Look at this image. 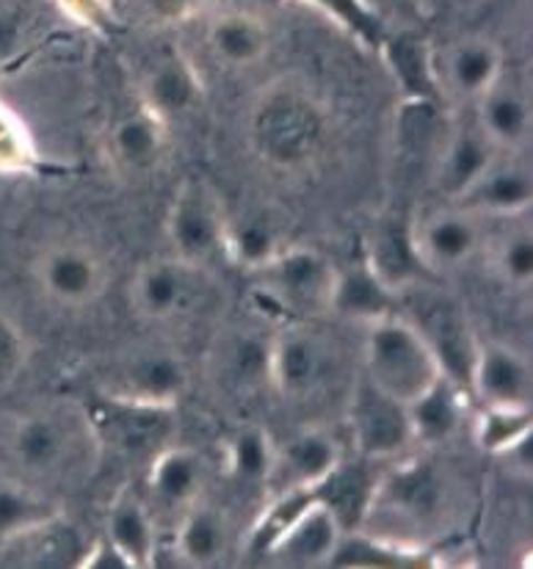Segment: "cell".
Returning a JSON list of instances; mask_svg holds the SVG:
<instances>
[{"mask_svg": "<svg viewBox=\"0 0 533 569\" xmlns=\"http://www.w3.org/2000/svg\"><path fill=\"white\" fill-rule=\"evenodd\" d=\"M313 503V492L310 489H280V498L274 500L269 511L260 517L258 528L252 533V553L265 556L271 550V545L293 526L299 515H302L308 506Z\"/></svg>", "mask_w": 533, "mask_h": 569, "instance_id": "39", "label": "cell"}, {"mask_svg": "<svg viewBox=\"0 0 533 569\" xmlns=\"http://www.w3.org/2000/svg\"><path fill=\"white\" fill-rule=\"evenodd\" d=\"M368 3H371L373 9L384 17V20H388L390 11H410L412 9V0H368Z\"/></svg>", "mask_w": 533, "mask_h": 569, "instance_id": "47", "label": "cell"}, {"mask_svg": "<svg viewBox=\"0 0 533 569\" xmlns=\"http://www.w3.org/2000/svg\"><path fill=\"white\" fill-rule=\"evenodd\" d=\"M208 483V465L200 451L183 446H167L152 457L150 489L163 506L185 511L202 500Z\"/></svg>", "mask_w": 533, "mask_h": 569, "instance_id": "25", "label": "cell"}, {"mask_svg": "<svg viewBox=\"0 0 533 569\" xmlns=\"http://www.w3.org/2000/svg\"><path fill=\"white\" fill-rule=\"evenodd\" d=\"M310 6L338 22L345 33L356 39L365 48L379 50L382 39L388 37V20L373 9L368 0H308Z\"/></svg>", "mask_w": 533, "mask_h": 569, "instance_id": "37", "label": "cell"}, {"mask_svg": "<svg viewBox=\"0 0 533 569\" xmlns=\"http://www.w3.org/2000/svg\"><path fill=\"white\" fill-rule=\"evenodd\" d=\"M76 426L56 415H31L17 423L11 435V453L17 465L33 476L64 470L76 457Z\"/></svg>", "mask_w": 533, "mask_h": 569, "instance_id": "16", "label": "cell"}, {"mask_svg": "<svg viewBox=\"0 0 533 569\" xmlns=\"http://www.w3.org/2000/svg\"><path fill=\"white\" fill-rule=\"evenodd\" d=\"M276 468V446L260 426H241L227 440V470L241 487H269Z\"/></svg>", "mask_w": 533, "mask_h": 569, "instance_id": "33", "label": "cell"}, {"mask_svg": "<svg viewBox=\"0 0 533 569\" xmlns=\"http://www.w3.org/2000/svg\"><path fill=\"white\" fill-rule=\"evenodd\" d=\"M376 489L379 476L373 473L368 459L360 457V462H345L343 457L338 462V468L323 478L319 487L310 489V492L338 520L340 531L354 533L365 528L373 498H376Z\"/></svg>", "mask_w": 533, "mask_h": 569, "instance_id": "17", "label": "cell"}, {"mask_svg": "<svg viewBox=\"0 0 533 569\" xmlns=\"http://www.w3.org/2000/svg\"><path fill=\"white\" fill-rule=\"evenodd\" d=\"M503 156L495 144L484 136V130L473 122L447 128L440 152L434 158V180L447 202H459L481 174Z\"/></svg>", "mask_w": 533, "mask_h": 569, "instance_id": "12", "label": "cell"}, {"mask_svg": "<svg viewBox=\"0 0 533 569\" xmlns=\"http://www.w3.org/2000/svg\"><path fill=\"white\" fill-rule=\"evenodd\" d=\"M442 503H445V481H442V476L431 465L415 462L404 465L393 476L379 478L371 515L388 511V515L399 517L401 522L426 526L440 515Z\"/></svg>", "mask_w": 533, "mask_h": 569, "instance_id": "13", "label": "cell"}, {"mask_svg": "<svg viewBox=\"0 0 533 569\" xmlns=\"http://www.w3.org/2000/svg\"><path fill=\"white\" fill-rule=\"evenodd\" d=\"M338 373L332 343L310 327H288L269 340V381L288 401H310Z\"/></svg>", "mask_w": 533, "mask_h": 569, "instance_id": "4", "label": "cell"}, {"mask_svg": "<svg viewBox=\"0 0 533 569\" xmlns=\"http://www.w3.org/2000/svg\"><path fill=\"white\" fill-rule=\"evenodd\" d=\"M365 329V346H362L365 377L362 379L371 381L376 390L388 392L401 403H412L445 377L429 340L418 332L410 318L401 316V310Z\"/></svg>", "mask_w": 533, "mask_h": 569, "instance_id": "2", "label": "cell"}, {"mask_svg": "<svg viewBox=\"0 0 533 569\" xmlns=\"http://www.w3.org/2000/svg\"><path fill=\"white\" fill-rule=\"evenodd\" d=\"M440 89H447L464 102H475L503 76V53L492 39L464 37L436 61Z\"/></svg>", "mask_w": 533, "mask_h": 569, "instance_id": "18", "label": "cell"}, {"mask_svg": "<svg viewBox=\"0 0 533 569\" xmlns=\"http://www.w3.org/2000/svg\"><path fill=\"white\" fill-rule=\"evenodd\" d=\"M384 64L393 72L395 83L406 100H440V76H436V56L426 37L412 28L388 31L379 44Z\"/></svg>", "mask_w": 533, "mask_h": 569, "instance_id": "23", "label": "cell"}, {"mask_svg": "<svg viewBox=\"0 0 533 569\" xmlns=\"http://www.w3.org/2000/svg\"><path fill=\"white\" fill-rule=\"evenodd\" d=\"M227 213L219 193L205 180H185L174 193L167 213V238L174 258L208 269L219 252H224Z\"/></svg>", "mask_w": 533, "mask_h": 569, "instance_id": "5", "label": "cell"}, {"mask_svg": "<svg viewBox=\"0 0 533 569\" xmlns=\"http://www.w3.org/2000/svg\"><path fill=\"white\" fill-rule=\"evenodd\" d=\"M473 106V119L486 139L506 156H523L531 139V100L525 87L501 76Z\"/></svg>", "mask_w": 533, "mask_h": 569, "instance_id": "14", "label": "cell"}, {"mask_svg": "<svg viewBox=\"0 0 533 569\" xmlns=\"http://www.w3.org/2000/svg\"><path fill=\"white\" fill-rule=\"evenodd\" d=\"M404 293L412 296L410 310L418 312V316L404 318H410L418 327V332L429 340L431 351L440 360L445 377L456 381V385H467L470 362H473L475 346L479 343L470 338L473 332H470L467 316L462 312V307L447 299V296L429 293L421 284H412Z\"/></svg>", "mask_w": 533, "mask_h": 569, "instance_id": "7", "label": "cell"}, {"mask_svg": "<svg viewBox=\"0 0 533 569\" xmlns=\"http://www.w3.org/2000/svg\"><path fill=\"white\" fill-rule=\"evenodd\" d=\"M9 545H26L28 565L37 567H81L89 550L76 528L64 526V517H56Z\"/></svg>", "mask_w": 533, "mask_h": 569, "instance_id": "35", "label": "cell"}, {"mask_svg": "<svg viewBox=\"0 0 533 569\" xmlns=\"http://www.w3.org/2000/svg\"><path fill=\"white\" fill-rule=\"evenodd\" d=\"M533 183L529 163L520 156H497V161L479 178V183L464 193L462 208L479 216H517L531 208Z\"/></svg>", "mask_w": 533, "mask_h": 569, "instance_id": "19", "label": "cell"}, {"mask_svg": "<svg viewBox=\"0 0 533 569\" xmlns=\"http://www.w3.org/2000/svg\"><path fill=\"white\" fill-rule=\"evenodd\" d=\"M81 567L83 569H133L128 565V559H124V556L113 548L111 539L108 537L100 539V542H94L92 548L87 550Z\"/></svg>", "mask_w": 533, "mask_h": 569, "instance_id": "44", "label": "cell"}, {"mask_svg": "<svg viewBox=\"0 0 533 569\" xmlns=\"http://www.w3.org/2000/svg\"><path fill=\"white\" fill-rule=\"evenodd\" d=\"M111 152L117 163L130 172H150L167 152V128L163 119L141 108L119 119L111 130Z\"/></svg>", "mask_w": 533, "mask_h": 569, "instance_id": "30", "label": "cell"}, {"mask_svg": "<svg viewBox=\"0 0 533 569\" xmlns=\"http://www.w3.org/2000/svg\"><path fill=\"white\" fill-rule=\"evenodd\" d=\"M340 459H343V446L332 431L304 429L285 448H276L271 483H280L282 489H313L338 468Z\"/></svg>", "mask_w": 533, "mask_h": 569, "instance_id": "22", "label": "cell"}, {"mask_svg": "<svg viewBox=\"0 0 533 569\" xmlns=\"http://www.w3.org/2000/svg\"><path fill=\"white\" fill-rule=\"evenodd\" d=\"M412 423V437L421 446H440L447 437L456 435L464 418V396L462 385L453 379L442 377L436 385H431L421 398L406 403Z\"/></svg>", "mask_w": 533, "mask_h": 569, "instance_id": "29", "label": "cell"}, {"mask_svg": "<svg viewBox=\"0 0 533 569\" xmlns=\"http://www.w3.org/2000/svg\"><path fill=\"white\" fill-rule=\"evenodd\" d=\"M169 420H172V409L113 396L103 409L100 426L117 451L128 457H155L161 448H167L169 435H172Z\"/></svg>", "mask_w": 533, "mask_h": 569, "instance_id": "15", "label": "cell"}, {"mask_svg": "<svg viewBox=\"0 0 533 569\" xmlns=\"http://www.w3.org/2000/svg\"><path fill=\"white\" fill-rule=\"evenodd\" d=\"M467 387L484 407L531 409V366L523 351L509 343L490 340L475 346Z\"/></svg>", "mask_w": 533, "mask_h": 569, "instance_id": "11", "label": "cell"}, {"mask_svg": "<svg viewBox=\"0 0 533 569\" xmlns=\"http://www.w3.org/2000/svg\"><path fill=\"white\" fill-rule=\"evenodd\" d=\"M31 144L14 113L0 102V172H22L31 167Z\"/></svg>", "mask_w": 533, "mask_h": 569, "instance_id": "41", "label": "cell"}, {"mask_svg": "<svg viewBox=\"0 0 533 569\" xmlns=\"http://www.w3.org/2000/svg\"><path fill=\"white\" fill-rule=\"evenodd\" d=\"M141 94H144L147 111L167 122L172 117H183L200 102L202 83L189 61H183L180 56H169L147 72Z\"/></svg>", "mask_w": 533, "mask_h": 569, "instance_id": "28", "label": "cell"}, {"mask_svg": "<svg viewBox=\"0 0 533 569\" xmlns=\"http://www.w3.org/2000/svg\"><path fill=\"white\" fill-rule=\"evenodd\" d=\"M343 531L338 520L313 498V503L293 520V526L271 545L269 553L288 567L329 565L338 550Z\"/></svg>", "mask_w": 533, "mask_h": 569, "instance_id": "24", "label": "cell"}, {"mask_svg": "<svg viewBox=\"0 0 533 569\" xmlns=\"http://www.w3.org/2000/svg\"><path fill=\"white\" fill-rule=\"evenodd\" d=\"M531 435V409H501V407H486L484 418L475 426V437L484 451L497 453L520 442L523 437Z\"/></svg>", "mask_w": 533, "mask_h": 569, "instance_id": "40", "label": "cell"}, {"mask_svg": "<svg viewBox=\"0 0 533 569\" xmlns=\"http://www.w3.org/2000/svg\"><path fill=\"white\" fill-rule=\"evenodd\" d=\"M59 3L64 6V9H70L76 17H81V20L92 22V26L103 22L105 17L103 0H59Z\"/></svg>", "mask_w": 533, "mask_h": 569, "instance_id": "45", "label": "cell"}, {"mask_svg": "<svg viewBox=\"0 0 533 569\" xmlns=\"http://www.w3.org/2000/svg\"><path fill=\"white\" fill-rule=\"evenodd\" d=\"M230 366L238 381H269V340L241 338L230 351Z\"/></svg>", "mask_w": 533, "mask_h": 569, "instance_id": "42", "label": "cell"}, {"mask_svg": "<svg viewBox=\"0 0 533 569\" xmlns=\"http://www.w3.org/2000/svg\"><path fill=\"white\" fill-rule=\"evenodd\" d=\"M230 545V526L227 517L213 506L197 500L180 517L174 533V553L189 567H213L224 559Z\"/></svg>", "mask_w": 533, "mask_h": 569, "instance_id": "27", "label": "cell"}, {"mask_svg": "<svg viewBox=\"0 0 533 569\" xmlns=\"http://www.w3.org/2000/svg\"><path fill=\"white\" fill-rule=\"evenodd\" d=\"M395 312H399V293H393L388 284L379 280V274L365 260L345 266V269L338 266L332 301H329V316L371 327V323L395 316Z\"/></svg>", "mask_w": 533, "mask_h": 569, "instance_id": "20", "label": "cell"}, {"mask_svg": "<svg viewBox=\"0 0 533 569\" xmlns=\"http://www.w3.org/2000/svg\"><path fill=\"white\" fill-rule=\"evenodd\" d=\"M28 362V346L20 329L0 316V387H9Z\"/></svg>", "mask_w": 533, "mask_h": 569, "instance_id": "43", "label": "cell"}, {"mask_svg": "<svg viewBox=\"0 0 533 569\" xmlns=\"http://www.w3.org/2000/svg\"><path fill=\"white\" fill-rule=\"evenodd\" d=\"M481 219L484 216H479L475 210L447 202L445 208L415 221L412 243H415L423 269L431 274H442V271H453L470 263L486 247Z\"/></svg>", "mask_w": 533, "mask_h": 569, "instance_id": "9", "label": "cell"}, {"mask_svg": "<svg viewBox=\"0 0 533 569\" xmlns=\"http://www.w3.org/2000/svg\"><path fill=\"white\" fill-rule=\"evenodd\" d=\"M326 108L299 78H280L258 94L249 117L254 152L282 172L310 167L326 141Z\"/></svg>", "mask_w": 533, "mask_h": 569, "instance_id": "1", "label": "cell"}, {"mask_svg": "<svg viewBox=\"0 0 533 569\" xmlns=\"http://www.w3.org/2000/svg\"><path fill=\"white\" fill-rule=\"evenodd\" d=\"M492 271L512 288H525L533 280V238L529 227L506 232L492 243Z\"/></svg>", "mask_w": 533, "mask_h": 569, "instance_id": "38", "label": "cell"}, {"mask_svg": "<svg viewBox=\"0 0 533 569\" xmlns=\"http://www.w3.org/2000/svg\"><path fill=\"white\" fill-rule=\"evenodd\" d=\"M280 249L276 227L271 224L269 216L247 213L243 219H227L224 252H230L232 260L241 263L243 269L254 271L265 260L274 258Z\"/></svg>", "mask_w": 533, "mask_h": 569, "instance_id": "36", "label": "cell"}, {"mask_svg": "<svg viewBox=\"0 0 533 569\" xmlns=\"http://www.w3.org/2000/svg\"><path fill=\"white\" fill-rule=\"evenodd\" d=\"M105 537L133 569L152 567V561H155V522H152L150 509L139 498L124 495L113 503L111 515H108Z\"/></svg>", "mask_w": 533, "mask_h": 569, "instance_id": "31", "label": "cell"}, {"mask_svg": "<svg viewBox=\"0 0 533 569\" xmlns=\"http://www.w3.org/2000/svg\"><path fill=\"white\" fill-rule=\"evenodd\" d=\"M338 263L313 247H282L274 258L252 271L258 293H263L280 310L302 318H319L329 312Z\"/></svg>", "mask_w": 533, "mask_h": 569, "instance_id": "3", "label": "cell"}, {"mask_svg": "<svg viewBox=\"0 0 533 569\" xmlns=\"http://www.w3.org/2000/svg\"><path fill=\"white\" fill-rule=\"evenodd\" d=\"M208 44L221 61L232 67H252L269 53V28L243 11L215 17L208 28Z\"/></svg>", "mask_w": 533, "mask_h": 569, "instance_id": "32", "label": "cell"}, {"mask_svg": "<svg viewBox=\"0 0 533 569\" xmlns=\"http://www.w3.org/2000/svg\"><path fill=\"white\" fill-rule=\"evenodd\" d=\"M17 31H20V22H17V17L3 14V11H0V53H6V50L14 48Z\"/></svg>", "mask_w": 533, "mask_h": 569, "instance_id": "46", "label": "cell"}, {"mask_svg": "<svg viewBox=\"0 0 533 569\" xmlns=\"http://www.w3.org/2000/svg\"><path fill=\"white\" fill-rule=\"evenodd\" d=\"M349 429L356 453L368 462L393 459L415 446L406 403L376 390L368 379H362L351 392Z\"/></svg>", "mask_w": 533, "mask_h": 569, "instance_id": "6", "label": "cell"}, {"mask_svg": "<svg viewBox=\"0 0 533 569\" xmlns=\"http://www.w3.org/2000/svg\"><path fill=\"white\" fill-rule=\"evenodd\" d=\"M365 263L393 293H404L412 284H421V274L426 271L412 243V224H401V221L379 224L373 230Z\"/></svg>", "mask_w": 533, "mask_h": 569, "instance_id": "26", "label": "cell"}, {"mask_svg": "<svg viewBox=\"0 0 533 569\" xmlns=\"http://www.w3.org/2000/svg\"><path fill=\"white\" fill-rule=\"evenodd\" d=\"M202 293V269L180 258H155L135 271L130 305L144 321L167 323L185 316Z\"/></svg>", "mask_w": 533, "mask_h": 569, "instance_id": "10", "label": "cell"}, {"mask_svg": "<svg viewBox=\"0 0 533 569\" xmlns=\"http://www.w3.org/2000/svg\"><path fill=\"white\" fill-rule=\"evenodd\" d=\"M61 517V506L37 489L14 481H0V545H9L44 522Z\"/></svg>", "mask_w": 533, "mask_h": 569, "instance_id": "34", "label": "cell"}, {"mask_svg": "<svg viewBox=\"0 0 533 569\" xmlns=\"http://www.w3.org/2000/svg\"><path fill=\"white\" fill-rule=\"evenodd\" d=\"M39 290L59 307H89L103 296L108 269L100 252L89 243L64 241L44 249L33 263Z\"/></svg>", "mask_w": 533, "mask_h": 569, "instance_id": "8", "label": "cell"}, {"mask_svg": "<svg viewBox=\"0 0 533 569\" xmlns=\"http://www.w3.org/2000/svg\"><path fill=\"white\" fill-rule=\"evenodd\" d=\"M185 390H189V368L174 351H144L124 366L117 398L172 409Z\"/></svg>", "mask_w": 533, "mask_h": 569, "instance_id": "21", "label": "cell"}]
</instances>
